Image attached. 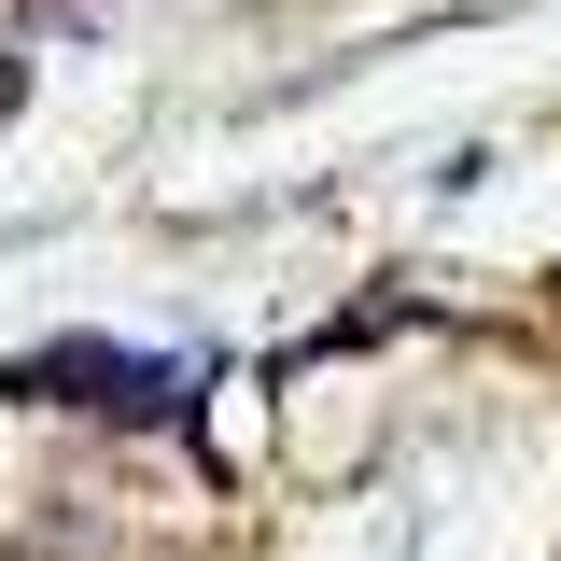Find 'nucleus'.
Here are the masks:
<instances>
[{"label":"nucleus","instance_id":"nucleus-1","mask_svg":"<svg viewBox=\"0 0 561 561\" xmlns=\"http://www.w3.org/2000/svg\"><path fill=\"white\" fill-rule=\"evenodd\" d=\"M0 393H43V408H113V421H169V365H127V351H14Z\"/></svg>","mask_w":561,"mask_h":561}]
</instances>
